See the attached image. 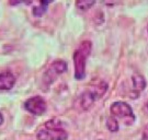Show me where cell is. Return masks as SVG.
<instances>
[{
	"label": "cell",
	"instance_id": "obj_11",
	"mask_svg": "<svg viewBox=\"0 0 148 140\" xmlns=\"http://www.w3.org/2000/svg\"><path fill=\"white\" fill-rule=\"evenodd\" d=\"M48 5L47 1H41V2H40V5L34 8L33 13H34L35 16H42L43 13L45 12V10H46V5Z\"/></svg>",
	"mask_w": 148,
	"mask_h": 140
},
{
	"label": "cell",
	"instance_id": "obj_7",
	"mask_svg": "<svg viewBox=\"0 0 148 140\" xmlns=\"http://www.w3.org/2000/svg\"><path fill=\"white\" fill-rule=\"evenodd\" d=\"M16 83V77L10 71L0 73V90H10Z\"/></svg>",
	"mask_w": 148,
	"mask_h": 140
},
{
	"label": "cell",
	"instance_id": "obj_2",
	"mask_svg": "<svg viewBox=\"0 0 148 140\" xmlns=\"http://www.w3.org/2000/svg\"><path fill=\"white\" fill-rule=\"evenodd\" d=\"M92 44L90 41L81 42L79 47L74 53V66L75 78L77 80H82L86 77V60L91 53Z\"/></svg>",
	"mask_w": 148,
	"mask_h": 140
},
{
	"label": "cell",
	"instance_id": "obj_1",
	"mask_svg": "<svg viewBox=\"0 0 148 140\" xmlns=\"http://www.w3.org/2000/svg\"><path fill=\"white\" fill-rule=\"evenodd\" d=\"M37 140H66L68 138L67 131L62 127V123L56 118L47 120L42 129L36 135Z\"/></svg>",
	"mask_w": 148,
	"mask_h": 140
},
{
	"label": "cell",
	"instance_id": "obj_5",
	"mask_svg": "<svg viewBox=\"0 0 148 140\" xmlns=\"http://www.w3.org/2000/svg\"><path fill=\"white\" fill-rule=\"evenodd\" d=\"M67 70V64L64 60H55L52 62V65L46 71V78L51 81H53L55 77H57L58 74H62Z\"/></svg>",
	"mask_w": 148,
	"mask_h": 140
},
{
	"label": "cell",
	"instance_id": "obj_12",
	"mask_svg": "<svg viewBox=\"0 0 148 140\" xmlns=\"http://www.w3.org/2000/svg\"><path fill=\"white\" fill-rule=\"evenodd\" d=\"M95 5V1H86V0H79L76 2V5L79 8L80 10H88L90 7Z\"/></svg>",
	"mask_w": 148,
	"mask_h": 140
},
{
	"label": "cell",
	"instance_id": "obj_6",
	"mask_svg": "<svg viewBox=\"0 0 148 140\" xmlns=\"http://www.w3.org/2000/svg\"><path fill=\"white\" fill-rule=\"evenodd\" d=\"M90 93L95 96V100L101 99L106 92L108 91V83L102 81V80H97V81H92L90 83L89 88L87 89Z\"/></svg>",
	"mask_w": 148,
	"mask_h": 140
},
{
	"label": "cell",
	"instance_id": "obj_8",
	"mask_svg": "<svg viewBox=\"0 0 148 140\" xmlns=\"http://www.w3.org/2000/svg\"><path fill=\"white\" fill-rule=\"evenodd\" d=\"M95 101L97 100L95 99V96L90 93L88 90H86L85 92L80 95V99H79L80 106L82 107L84 111H88L93 105V103H95Z\"/></svg>",
	"mask_w": 148,
	"mask_h": 140
},
{
	"label": "cell",
	"instance_id": "obj_14",
	"mask_svg": "<svg viewBox=\"0 0 148 140\" xmlns=\"http://www.w3.org/2000/svg\"><path fill=\"white\" fill-rule=\"evenodd\" d=\"M3 123V116H2V114L0 113V125Z\"/></svg>",
	"mask_w": 148,
	"mask_h": 140
},
{
	"label": "cell",
	"instance_id": "obj_10",
	"mask_svg": "<svg viewBox=\"0 0 148 140\" xmlns=\"http://www.w3.org/2000/svg\"><path fill=\"white\" fill-rule=\"evenodd\" d=\"M106 127H108V129L112 131V132H115L119 130V123H117V120L111 116V117H109L108 120H106Z\"/></svg>",
	"mask_w": 148,
	"mask_h": 140
},
{
	"label": "cell",
	"instance_id": "obj_13",
	"mask_svg": "<svg viewBox=\"0 0 148 140\" xmlns=\"http://www.w3.org/2000/svg\"><path fill=\"white\" fill-rule=\"evenodd\" d=\"M144 111H145V113H147L148 114V101L145 103V106H144Z\"/></svg>",
	"mask_w": 148,
	"mask_h": 140
},
{
	"label": "cell",
	"instance_id": "obj_9",
	"mask_svg": "<svg viewBox=\"0 0 148 140\" xmlns=\"http://www.w3.org/2000/svg\"><path fill=\"white\" fill-rule=\"evenodd\" d=\"M132 82H133L134 88L136 89V90H138V91H143L144 89L146 88V80H145V78H144L142 74H139V73L133 74Z\"/></svg>",
	"mask_w": 148,
	"mask_h": 140
},
{
	"label": "cell",
	"instance_id": "obj_4",
	"mask_svg": "<svg viewBox=\"0 0 148 140\" xmlns=\"http://www.w3.org/2000/svg\"><path fill=\"white\" fill-rule=\"evenodd\" d=\"M24 107L27 112L34 115H42L46 111V102L42 96H33L25 101Z\"/></svg>",
	"mask_w": 148,
	"mask_h": 140
},
{
	"label": "cell",
	"instance_id": "obj_3",
	"mask_svg": "<svg viewBox=\"0 0 148 140\" xmlns=\"http://www.w3.org/2000/svg\"><path fill=\"white\" fill-rule=\"evenodd\" d=\"M110 111L113 116L119 117L124 120L126 125H131L135 120L132 107L125 102H114L110 107Z\"/></svg>",
	"mask_w": 148,
	"mask_h": 140
}]
</instances>
